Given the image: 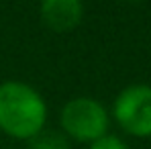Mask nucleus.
Segmentation results:
<instances>
[{
  "mask_svg": "<svg viewBox=\"0 0 151 149\" xmlns=\"http://www.w3.org/2000/svg\"><path fill=\"white\" fill-rule=\"evenodd\" d=\"M47 125V102L31 84L6 80L0 84V131L10 139L29 141Z\"/></svg>",
  "mask_w": 151,
  "mask_h": 149,
  "instance_id": "f257e3e1",
  "label": "nucleus"
},
{
  "mask_svg": "<svg viewBox=\"0 0 151 149\" xmlns=\"http://www.w3.org/2000/svg\"><path fill=\"white\" fill-rule=\"evenodd\" d=\"M110 112L100 100L90 96H76L59 110V131L78 143H92L108 133Z\"/></svg>",
  "mask_w": 151,
  "mask_h": 149,
  "instance_id": "f03ea898",
  "label": "nucleus"
},
{
  "mask_svg": "<svg viewBox=\"0 0 151 149\" xmlns=\"http://www.w3.org/2000/svg\"><path fill=\"white\" fill-rule=\"evenodd\" d=\"M112 119L133 137H151V86L131 84L123 88L112 102Z\"/></svg>",
  "mask_w": 151,
  "mask_h": 149,
  "instance_id": "7ed1b4c3",
  "label": "nucleus"
},
{
  "mask_svg": "<svg viewBox=\"0 0 151 149\" xmlns=\"http://www.w3.org/2000/svg\"><path fill=\"white\" fill-rule=\"evenodd\" d=\"M41 21L53 33H70L84 19V0H41Z\"/></svg>",
  "mask_w": 151,
  "mask_h": 149,
  "instance_id": "20e7f679",
  "label": "nucleus"
},
{
  "mask_svg": "<svg viewBox=\"0 0 151 149\" xmlns=\"http://www.w3.org/2000/svg\"><path fill=\"white\" fill-rule=\"evenodd\" d=\"M27 149H72V141L61 131L43 129L41 133L27 141Z\"/></svg>",
  "mask_w": 151,
  "mask_h": 149,
  "instance_id": "39448f33",
  "label": "nucleus"
},
{
  "mask_svg": "<svg viewBox=\"0 0 151 149\" xmlns=\"http://www.w3.org/2000/svg\"><path fill=\"white\" fill-rule=\"evenodd\" d=\"M88 149H129V147H127V143L119 135L106 133V135H102L100 139L92 141V143L88 145Z\"/></svg>",
  "mask_w": 151,
  "mask_h": 149,
  "instance_id": "423d86ee",
  "label": "nucleus"
},
{
  "mask_svg": "<svg viewBox=\"0 0 151 149\" xmlns=\"http://www.w3.org/2000/svg\"><path fill=\"white\" fill-rule=\"evenodd\" d=\"M123 2H131V4H137V2H143V0H123Z\"/></svg>",
  "mask_w": 151,
  "mask_h": 149,
  "instance_id": "0eeeda50",
  "label": "nucleus"
}]
</instances>
